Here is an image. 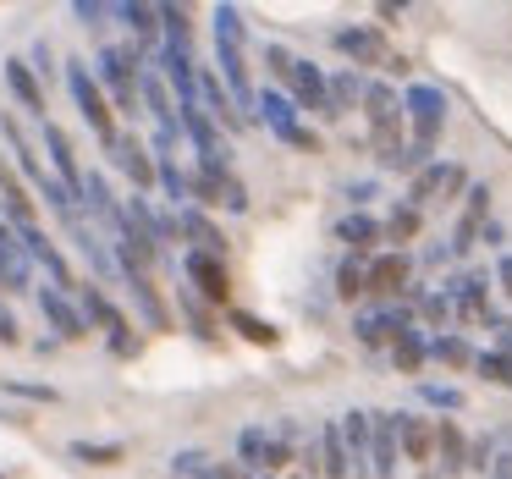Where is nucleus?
<instances>
[{
  "label": "nucleus",
  "instance_id": "1",
  "mask_svg": "<svg viewBox=\"0 0 512 479\" xmlns=\"http://www.w3.org/2000/svg\"><path fill=\"white\" fill-rule=\"evenodd\" d=\"M215 67H221V83L232 89L237 111H254V78H248V28L237 6H215Z\"/></svg>",
  "mask_w": 512,
  "mask_h": 479
},
{
  "label": "nucleus",
  "instance_id": "2",
  "mask_svg": "<svg viewBox=\"0 0 512 479\" xmlns=\"http://www.w3.org/2000/svg\"><path fill=\"white\" fill-rule=\"evenodd\" d=\"M144 50L138 45H105L100 56H94V78H100V89H111L116 111H144Z\"/></svg>",
  "mask_w": 512,
  "mask_h": 479
},
{
  "label": "nucleus",
  "instance_id": "3",
  "mask_svg": "<svg viewBox=\"0 0 512 479\" xmlns=\"http://www.w3.org/2000/svg\"><path fill=\"white\" fill-rule=\"evenodd\" d=\"M67 89H72V105H78V116L94 127V138H100L105 149L116 144V105L105 100V89H100V78L89 72V61H67Z\"/></svg>",
  "mask_w": 512,
  "mask_h": 479
},
{
  "label": "nucleus",
  "instance_id": "4",
  "mask_svg": "<svg viewBox=\"0 0 512 479\" xmlns=\"http://www.w3.org/2000/svg\"><path fill=\"white\" fill-rule=\"evenodd\" d=\"M254 116L259 122L270 127V133L281 138V144H292V149H320V138L309 133V127L298 122V100H292V94H276V89H259V100H254Z\"/></svg>",
  "mask_w": 512,
  "mask_h": 479
},
{
  "label": "nucleus",
  "instance_id": "5",
  "mask_svg": "<svg viewBox=\"0 0 512 479\" xmlns=\"http://www.w3.org/2000/svg\"><path fill=\"white\" fill-rule=\"evenodd\" d=\"M182 133H188V144L199 149L204 171H232V149H226V138H221V122H215L204 105H182Z\"/></svg>",
  "mask_w": 512,
  "mask_h": 479
},
{
  "label": "nucleus",
  "instance_id": "6",
  "mask_svg": "<svg viewBox=\"0 0 512 479\" xmlns=\"http://www.w3.org/2000/svg\"><path fill=\"white\" fill-rule=\"evenodd\" d=\"M402 111H408L413 144L430 149L435 138H441V122H446V94H441V89H430V83H413V89L402 94Z\"/></svg>",
  "mask_w": 512,
  "mask_h": 479
},
{
  "label": "nucleus",
  "instance_id": "7",
  "mask_svg": "<svg viewBox=\"0 0 512 479\" xmlns=\"http://www.w3.org/2000/svg\"><path fill=\"white\" fill-rule=\"evenodd\" d=\"M34 281V259H28V243L6 215H0V287L6 292H28Z\"/></svg>",
  "mask_w": 512,
  "mask_h": 479
},
{
  "label": "nucleus",
  "instance_id": "8",
  "mask_svg": "<svg viewBox=\"0 0 512 479\" xmlns=\"http://www.w3.org/2000/svg\"><path fill=\"white\" fill-rule=\"evenodd\" d=\"M39 314L50 320L56 342H83V336H89V320H83V309L67 298V292H56V287H39Z\"/></svg>",
  "mask_w": 512,
  "mask_h": 479
},
{
  "label": "nucleus",
  "instance_id": "9",
  "mask_svg": "<svg viewBox=\"0 0 512 479\" xmlns=\"http://www.w3.org/2000/svg\"><path fill=\"white\" fill-rule=\"evenodd\" d=\"M111 17H116V23H127V34H133V45L144 50V56H160V6H144V0H116Z\"/></svg>",
  "mask_w": 512,
  "mask_h": 479
},
{
  "label": "nucleus",
  "instance_id": "10",
  "mask_svg": "<svg viewBox=\"0 0 512 479\" xmlns=\"http://www.w3.org/2000/svg\"><path fill=\"white\" fill-rule=\"evenodd\" d=\"M111 160L127 171V177H133V188H155V182H160V160L149 155V149L138 144L133 133H116V144H111Z\"/></svg>",
  "mask_w": 512,
  "mask_h": 479
},
{
  "label": "nucleus",
  "instance_id": "11",
  "mask_svg": "<svg viewBox=\"0 0 512 479\" xmlns=\"http://www.w3.org/2000/svg\"><path fill=\"white\" fill-rule=\"evenodd\" d=\"M292 100H298V111H320V116H331V78H325L314 61H298L292 67Z\"/></svg>",
  "mask_w": 512,
  "mask_h": 479
},
{
  "label": "nucleus",
  "instance_id": "12",
  "mask_svg": "<svg viewBox=\"0 0 512 479\" xmlns=\"http://www.w3.org/2000/svg\"><path fill=\"white\" fill-rule=\"evenodd\" d=\"M182 276L199 287V298L210 303H226V292H232V281H226V265L215 254H182Z\"/></svg>",
  "mask_w": 512,
  "mask_h": 479
},
{
  "label": "nucleus",
  "instance_id": "13",
  "mask_svg": "<svg viewBox=\"0 0 512 479\" xmlns=\"http://www.w3.org/2000/svg\"><path fill=\"white\" fill-rule=\"evenodd\" d=\"M397 457H402V441H397V413H375V446H369V474H375V479H397Z\"/></svg>",
  "mask_w": 512,
  "mask_h": 479
},
{
  "label": "nucleus",
  "instance_id": "14",
  "mask_svg": "<svg viewBox=\"0 0 512 479\" xmlns=\"http://www.w3.org/2000/svg\"><path fill=\"white\" fill-rule=\"evenodd\" d=\"M463 182H468V177H463L457 166H446V160H430V166H424L419 177H413V188H408V204H413V210H424V204H430L435 193H457Z\"/></svg>",
  "mask_w": 512,
  "mask_h": 479
},
{
  "label": "nucleus",
  "instance_id": "15",
  "mask_svg": "<svg viewBox=\"0 0 512 479\" xmlns=\"http://www.w3.org/2000/svg\"><path fill=\"white\" fill-rule=\"evenodd\" d=\"M45 149H50V166H56V177L67 182V188L78 193V199H83V182H89V171L78 166V155H72V138L61 133L56 122H45Z\"/></svg>",
  "mask_w": 512,
  "mask_h": 479
},
{
  "label": "nucleus",
  "instance_id": "16",
  "mask_svg": "<svg viewBox=\"0 0 512 479\" xmlns=\"http://www.w3.org/2000/svg\"><path fill=\"white\" fill-rule=\"evenodd\" d=\"M0 215L17 226V232H28V226H39L34 221V199H28V188L17 182V171L0 160Z\"/></svg>",
  "mask_w": 512,
  "mask_h": 479
},
{
  "label": "nucleus",
  "instance_id": "17",
  "mask_svg": "<svg viewBox=\"0 0 512 479\" xmlns=\"http://www.w3.org/2000/svg\"><path fill=\"white\" fill-rule=\"evenodd\" d=\"M336 50H342V56H353L358 67H380V61L391 67L386 39H380L375 28H336Z\"/></svg>",
  "mask_w": 512,
  "mask_h": 479
},
{
  "label": "nucleus",
  "instance_id": "18",
  "mask_svg": "<svg viewBox=\"0 0 512 479\" xmlns=\"http://www.w3.org/2000/svg\"><path fill=\"white\" fill-rule=\"evenodd\" d=\"M397 441L408 463H430L435 457V424L419 419V413H397Z\"/></svg>",
  "mask_w": 512,
  "mask_h": 479
},
{
  "label": "nucleus",
  "instance_id": "19",
  "mask_svg": "<svg viewBox=\"0 0 512 479\" xmlns=\"http://www.w3.org/2000/svg\"><path fill=\"white\" fill-rule=\"evenodd\" d=\"M320 474H325V479H353V452H347L342 419H336V424H320Z\"/></svg>",
  "mask_w": 512,
  "mask_h": 479
},
{
  "label": "nucleus",
  "instance_id": "20",
  "mask_svg": "<svg viewBox=\"0 0 512 479\" xmlns=\"http://www.w3.org/2000/svg\"><path fill=\"white\" fill-rule=\"evenodd\" d=\"M408 254H380L369 259V292L375 298H397V292H408Z\"/></svg>",
  "mask_w": 512,
  "mask_h": 479
},
{
  "label": "nucleus",
  "instance_id": "21",
  "mask_svg": "<svg viewBox=\"0 0 512 479\" xmlns=\"http://www.w3.org/2000/svg\"><path fill=\"white\" fill-rule=\"evenodd\" d=\"M0 138H6V149H12V160H17V171H23L28 182H34V188H45L50 177H56V171H45V160L34 155V149L23 144V133H17V122L12 116H0Z\"/></svg>",
  "mask_w": 512,
  "mask_h": 479
},
{
  "label": "nucleus",
  "instance_id": "22",
  "mask_svg": "<svg viewBox=\"0 0 512 479\" xmlns=\"http://www.w3.org/2000/svg\"><path fill=\"white\" fill-rule=\"evenodd\" d=\"M6 89L17 94V100H23V111H34L39 122H45V89H39V78H34V67H28V61H6Z\"/></svg>",
  "mask_w": 512,
  "mask_h": 479
},
{
  "label": "nucleus",
  "instance_id": "23",
  "mask_svg": "<svg viewBox=\"0 0 512 479\" xmlns=\"http://www.w3.org/2000/svg\"><path fill=\"white\" fill-rule=\"evenodd\" d=\"M270 452H276V435H270L265 424H248V430L237 435V463H243V468L270 474Z\"/></svg>",
  "mask_w": 512,
  "mask_h": 479
},
{
  "label": "nucleus",
  "instance_id": "24",
  "mask_svg": "<svg viewBox=\"0 0 512 479\" xmlns=\"http://www.w3.org/2000/svg\"><path fill=\"white\" fill-rule=\"evenodd\" d=\"M122 287L133 292V303H138V314H144L149 331H171V314H166V303H160V292L149 287V276H127Z\"/></svg>",
  "mask_w": 512,
  "mask_h": 479
},
{
  "label": "nucleus",
  "instance_id": "25",
  "mask_svg": "<svg viewBox=\"0 0 512 479\" xmlns=\"http://www.w3.org/2000/svg\"><path fill=\"white\" fill-rule=\"evenodd\" d=\"M435 452H441L446 474H463V468H468V441H463V430H457V419L435 424Z\"/></svg>",
  "mask_w": 512,
  "mask_h": 479
},
{
  "label": "nucleus",
  "instance_id": "26",
  "mask_svg": "<svg viewBox=\"0 0 512 479\" xmlns=\"http://www.w3.org/2000/svg\"><path fill=\"white\" fill-rule=\"evenodd\" d=\"M177 221H182V237H193V254H215V259L226 254V237L204 221V210H182Z\"/></svg>",
  "mask_w": 512,
  "mask_h": 479
},
{
  "label": "nucleus",
  "instance_id": "27",
  "mask_svg": "<svg viewBox=\"0 0 512 479\" xmlns=\"http://www.w3.org/2000/svg\"><path fill=\"white\" fill-rule=\"evenodd\" d=\"M430 358H435V364H446V369H474V364H479V353H474V347H468L457 331L430 336Z\"/></svg>",
  "mask_w": 512,
  "mask_h": 479
},
{
  "label": "nucleus",
  "instance_id": "28",
  "mask_svg": "<svg viewBox=\"0 0 512 479\" xmlns=\"http://www.w3.org/2000/svg\"><path fill=\"white\" fill-rule=\"evenodd\" d=\"M336 237H342L353 254H364L369 243H380V237H386V226H375L364 210H353V215H342V221H336Z\"/></svg>",
  "mask_w": 512,
  "mask_h": 479
},
{
  "label": "nucleus",
  "instance_id": "29",
  "mask_svg": "<svg viewBox=\"0 0 512 479\" xmlns=\"http://www.w3.org/2000/svg\"><path fill=\"white\" fill-rule=\"evenodd\" d=\"M78 309H83V320H89V331H111V320H116V303L100 292V281H83V292H78Z\"/></svg>",
  "mask_w": 512,
  "mask_h": 479
},
{
  "label": "nucleus",
  "instance_id": "30",
  "mask_svg": "<svg viewBox=\"0 0 512 479\" xmlns=\"http://www.w3.org/2000/svg\"><path fill=\"white\" fill-rule=\"evenodd\" d=\"M430 358V342H424V331L413 325V331H402L397 342H391V364L402 369V375H419V364Z\"/></svg>",
  "mask_w": 512,
  "mask_h": 479
},
{
  "label": "nucleus",
  "instance_id": "31",
  "mask_svg": "<svg viewBox=\"0 0 512 479\" xmlns=\"http://www.w3.org/2000/svg\"><path fill=\"white\" fill-rule=\"evenodd\" d=\"M364 89H369V83L358 78V72H336V78H331V116H342V111H353V105H364Z\"/></svg>",
  "mask_w": 512,
  "mask_h": 479
},
{
  "label": "nucleus",
  "instance_id": "32",
  "mask_svg": "<svg viewBox=\"0 0 512 479\" xmlns=\"http://www.w3.org/2000/svg\"><path fill=\"white\" fill-rule=\"evenodd\" d=\"M358 292H369V265L364 254H347L342 270H336V298H358Z\"/></svg>",
  "mask_w": 512,
  "mask_h": 479
},
{
  "label": "nucleus",
  "instance_id": "33",
  "mask_svg": "<svg viewBox=\"0 0 512 479\" xmlns=\"http://www.w3.org/2000/svg\"><path fill=\"white\" fill-rule=\"evenodd\" d=\"M72 457H78V463H94V468H111V463H122V441H72L67 446Z\"/></svg>",
  "mask_w": 512,
  "mask_h": 479
},
{
  "label": "nucleus",
  "instance_id": "34",
  "mask_svg": "<svg viewBox=\"0 0 512 479\" xmlns=\"http://www.w3.org/2000/svg\"><path fill=\"white\" fill-rule=\"evenodd\" d=\"M353 331H358V342H364V347H386V342H397V331H391L386 309H375V314H358V320H353Z\"/></svg>",
  "mask_w": 512,
  "mask_h": 479
},
{
  "label": "nucleus",
  "instance_id": "35",
  "mask_svg": "<svg viewBox=\"0 0 512 479\" xmlns=\"http://www.w3.org/2000/svg\"><path fill=\"white\" fill-rule=\"evenodd\" d=\"M232 331H243L248 342H259V347H270V342H276V325H270V320H259V314H248V309H232Z\"/></svg>",
  "mask_w": 512,
  "mask_h": 479
},
{
  "label": "nucleus",
  "instance_id": "36",
  "mask_svg": "<svg viewBox=\"0 0 512 479\" xmlns=\"http://www.w3.org/2000/svg\"><path fill=\"white\" fill-rule=\"evenodd\" d=\"M386 237L391 243H413V237H419V210H413V204H397L391 221H386Z\"/></svg>",
  "mask_w": 512,
  "mask_h": 479
},
{
  "label": "nucleus",
  "instance_id": "37",
  "mask_svg": "<svg viewBox=\"0 0 512 479\" xmlns=\"http://www.w3.org/2000/svg\"><path fill=\"white\" fill-rule=\"evenodd\" d=\"M419 397L430 402V408H441V413H457V408H463V391H457V386H441V380H424Z\"/></svg>",
  "mask_w": 512,
  "mask_h": 479
},
{
  "label": "nucleus",
  "instance_id": "38",
  "mask_svg": "<svg viewBox=\"0 0 512 479\" xmlns=\"http://www.w3.org/2000/svg\"><path fill=\"white\" fill-rule=\"evenodd\" d=\"M479 375H485L490 380V386H507L512 391V358H501V353H479Z\"/></svg>",
  "mask_w": 512,
  "mask_h": 479
},
{
  "label": "nucleus",
  "instance_id": "39",
  "mask_svg": "<svg viewBox=\"0 0 512 479\" xmlns=\"http://www.w3.org/2000/svg\"><path fill=\"white\" fill-rule=\"evenodd\" d=\"M485 479H512V424L496 435V463H490Z\"/></svg>",
  "mask_w": 512,
  "mask_h": 479
},
{
  "label": "nucleus",
  "instance_id": "40",
  "mask_svg": "<svg viewBox=\"0 0 512 479\" xmlns=\"http://www.w3.org/2000/svg\"><path fill=\"white\" fill-rule=\"evenodd\" d=\"M265 67L276 72V78H292V67H298V56H287L281 45H265Z\"/></svg>",
  "mask_w": 512,
  "mask_h": 479
},
{
  "label": "nucleus",
  "instance_id": "41",
  "mask_svg": "<svg viewBox=\"0 0 512 479\" xmlns=\"http://www.w3.org/2000/svg\"><path fill=\"white\" fill-rule=\"evenodd\" d=\"M6 391H17V397H28V402H56V386H28V380H6Z\"/></svg>",
  "mask_w": 512,
  "mask_h": 479
},
{
  "label": "nucleus",
  "instance_id": "42",
  "mask_svg": "<svg viewBox=\"0 0 512 479\" xmlns=\"http://www.w3.org/2000/svg\"><path fill=\"white\" fill-rule=\"evenodd\" d=\"M72 17L78 23H100V17H111V6H100V0H72Z\"/></svg>",
  "mask_w": 512,
  "mask_h": 479
},
{
  "label": "nucleus",
  "instance_id": "43",
  "mask_svg": "<svg viewBox=\"0 0 512 479\" xmlns=\"http://www.w3.org/2000/svg\"><path fill=\"white\" fill-rule=\"evenodd\" d=\"M0 342H6V347H17V342H23V331H17L12 309H0Z\"/></svg>",
  "mask_w": 512,
  "mask_h": 479
},
{
  "label": "nucleus",
  "instance_id": "44",
  "mask_svg": "<svg viewBox=\"0 0 512 479\" xmlns=\"http://www.w3.org/2000/svg\"><path fill=\"white\" fill-rule=\"evenodd\" d=\"M490 331H496V353L512 358V325L507 320H490Z\"/></svg>",
  "mask_w": 512,
  "mask_h": 479
},
{
  "label": "nucleus",
  "instance_id": "45",
  "mask_svg": "<svg viewBox=\"0 0 512 479\" xmlns=\"http://www.w3.org/2000/svg\"><path fill=\"white\" fill-rule=\"evenodd\" d=\"M347 199H353V204H369V199H375V182H347Z\"/></svg>",
  "mask_w": 512,
  "mask_h": 479
},
{
  "label": "nucleus",
  "instance_id": "46",
  "mask_svg": "<svg viewBox=\"0 0 512 479\" xmlns=\"http://www.w3.org/2000/svg\"><path fill=\"white\" fill-rule=\"evenodd\" d=\"M34 61H39L34 72H50V45H45V39H39V45H34Z\"/></svg>",
  "mask_w": 512,
  "mask_h": 479
},
{
  "label": "nucleus",
  "instance_id": "47",
  "mask_svg": "<svg viewBox=\"0 0 512 479\" xmlns=\"http://www.w3.org/2000/svg\"><path fill=\"white\" fill-rule=\"evenodd\" d=\"M496 276H501V287L512 292V254H507V259H501V265H496Z\"/></svg>",
  "mask_w": 512,
  "mask_h": 479
},
{
  "label": "nucleus",
  "instance_id": "48",
  "mask_svg": "<svg viewBox=\"0 0 512 479\" xmlns=\"http://www.w3.org/2000/svg\"><path fill=\"white\" fill-rule=\"evenodd\" d=\"M221 479H243V463H221Z\"/></svg>",
  "mask_w": 512,
  "mask_h": 479
},
{
  "label": "nucleus",
  "instance_id": "49",
  "mask_svg": "<svg viewBox=\"0 0 512 479\" xmlns=\"http://www.w3.org/2000/svg\"><path fill=\"white\" fill-rule=\"evenodd\" d=\"M424 479H441V474H424Z\"/></svg>",
  "mask_w": 512,
  "mask_h": 479
},
{
  "label": "nucleus",
  "instance_id": "50",
  "mask_svg": "<svg viewBox=\"0 0 512 479\" xmlns=\"http://www.w3.org/2000/svg\"><path fill=\"white\" fill-rule=\"evenodd\" d=\"M259 479H270V474H259Z\"/></svg>",
  "mask_w": 512,
  "mask_h": 479
}]
</instances>
